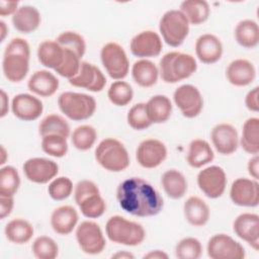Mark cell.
I'll return each instance as SVG.
<instances>
[{"instance_id":"23","label":"cell","mask_w":259,"mask_h":259,"mask_svg":"<svg viewBox=\"0 0 259 259\" xmlns=\"http://www.w3.org/2000/svg\"><path fill=\"white\" fill-rule=\"evenodd\" d=\"M229 83L236 87H245L253 83L256 78V69L252 62L246 59L233 60L226 69Z\"/></svg>"},{"instance_id":"31","label":"cell","mask_w":259,"mask_h":259,"mask_svg":"<svg viewBox=\"0 0 259 259\" xmlns=\"http://www.w3.org/2000/svg\"><path fill=\"white\" fill-rule=\"evenodd\" d=\"M161 184L167 196L172 199L183 197L188 188L185 176L176 169L165 171L161 177Z\"/></svg>"},{"instance_id":"17","label":"cell","mask_w":259,"mask_h":259,"mask_svg":"<svg viewBox=\"0 0 259 259\" xmlns=\"http://www.w3.org/2000/svg\"><path fill=\"white\" fill-rule=\"evenodd\" d=\"M69 83L74 87L83 88L91 92H100L106 85V78L98 67L83 61L79 72L69 79Z\"/></svg>"},{"instance_id":"19","label":"cell","mask_w":259,"mask_h":259,"mask_svg":"<svg viewBox=\"0 0 259 259\" xmlns=\"http://www.w3.org/2000/svg\"><path fill=\"white\" fill-rule=\"evenodd\" d=\"M210 140L215 151L224 156L232 155L239 147L237 128L227 122L215 124L210 132Z\"/></svg>"},{"instance_id":"42","label":"cell","mask_w":259,"mask_h":259,"mask_svg":"<svg viewBox=\"0 0 259 259\" xmlns=\"http://www.w3.org/2000/svg\"><path fill=\"white\" fill-rule=\"evenodd\" d=\"M202 255V245L194 237L181 239L175 247V256L178 259H198Z\"/></svg>"},{"instance_id":"5","label":"cell","mask_w":259,"mask_h":259,"mask_svg":"<svg viewBox=\"0 0 259 259\" xmlns=\"http://www.w3.org/2000/svg\"><path fill=\"white\" fill-rule=\"evenodd\" d=\"M94 155L96 162L109 172L118 173L124 171L131 163L126 148L114 138L102 140L97 145Z\"/></svg>"},{"instance_id":"21","label":"cell","mask_w":259,"mask_h":259,"mask_svg":"<svg viewBox=\"0 0 259 259\" xmlns=\"http://www.w3.org/2000/svg\"><path fill=\"white\" fill-rule=\"evenodd\" d=\"M11 110L15 117L23 121L37 119L42 111L44 105L40 99L28 93L15 95L11 101Z\"/></svg>"},{"instance_id":"50","label":"cell","mask_w":259,"mask_h":259,"mask_svg":"<svg viewBox=\"0 0 259 259\" xmlns=\"http://www.w3.org/2000/svg\"><path fill=\"white\" fill-rule=\"evenodd\" d=\"M247 170L252 179H259V157L258 155H253L251 159L248 161Z\"/></svg>"},{"instance_id":"28","label":"cell","mask_w":259,"mask_h":259,"mask_svg":"<svg viewBox=\"0 0 259 259\" xmlns=\"http://www.w3.org/2000/svg\"><path fill=\"white\" fill-rule=\"evenodd\" d=\"M41 21L39 11L30 5L20 6L12 15V24L16 30L21 33H30L35 31Z\"/></svg>"},{"instance_id":"34","label":"cell","mask_w":259,"mask_h":259,"mask_svg":"<svg viewBox=\"0 0 259 259\" xmlns=\"http://www.w3.org/2000/svg\"><path fill=\"white\" fill-rule=\"evenodd\" d=\"M239 145L250 155H258L259 153V118L249 117L242 126Z\"/></svg>"},{"instance_id":"53","label":"cell","mask_w":259,"mask_h":259,"mask_svg":"<svg viewBox=\"0 0 259 259\" xmlns=\"http://www.w3.org/2000/svg\"><path fill=\"white\" fill-rule=\"evenodd\" d=\"M111 258L114 259H134L135 256L133 253L127 252V251H118L115 254L111 256Z\"/></svg>"},{"instance_id":"48","label":"cell","mask_w":259,"mask_h":259,"mask_svg":"<svg viewBox=\"0 0 259 259\" xmlns=\"http://www.w3.org/2000/svg\"><path fill=\"white\" fill-rule=\"evenodd\" d=\"M14 196H3L0 195V219L4 220L13 210L14 207Z\"/></svg>"},{"instance_id":"7","label":"cell","mask_w":259,"mask_h":259,"mask_svg":"<svg viewBox=\"0 0 259 259\" xmlns=\"http://www.w3.org/2000/svg\"><path fill=\"white\" fill-rule=\"evenodd\" d=\"M58 106L62 113L75 121H81L91 117L96 110V100L93 96L66 91L59 95Z\"/></svg>"},{"instance_id":"44","label":"cell","mask_w":259,"mask_h":259,"mask_svg":"<svg viewBox=\"0 0 259 259\" xmlns=\"http://www.w3.org/2000/svg\"><path fill=\"white\" fill-rule=\"evenodd\" d=\"M56 41L59 45H61L63 48H66L75 52L81 59L86 52L85 39L81 34H79L76 31L66 30L61 32L57 36Z\"/></svg>"},{"instance_id":"41","label":"cell","mask_w":259,"mask_h":259,"mask_svg":"<svg viewBox=\"0 0 259 259\" xmlns=\"http://www.w3.org/2000/svg\"><path fill=\"white\" fill-rule=\"evenodd\" d=\"M31 251L37 259H55L59 255V246L53 238L39 236L33 241Z\"/></svg>"},{"instance_id":"6","label":"cell","mask_w":259,"mask_h":259,"mask_svg":"<svg viewBox=\"0 0 259 259\" xmlns=\"http://www.w3.org/2000/svg\"><path fill=\"white\" fill-rule=\"evenodd\" d=\"M74 199L85 218L97 219L106 210V202L101 196L97 184L91 180L84 179L76 184Z\"/></svg>"},{"instance_id":"38","label":"cell","mask_w":259,"mask_h":259,"mask_svg":"<svg viewBox=\"0 0 259 259\" xmlns=\"http://www.w3.org/2000/svg\"><path fill=\"white\" fill-rule=\"evenodd\" d=\"M96 140L97 132L90 124H82L77 126L71 135V142L79 151H88L94 146Z\"/></svg>"},{"instance_id":"11","label":"cell","mask_w":259,"mask_h":259,"mask_svg":"<svg viewBox=\"0 0 259 259\" xmlns=\"http://www.w3.org/2000/svg\"><path fill=\"white\" fill-rule=\"evenodd\" d=\"M207 256L211 259H243L244 247L227 234H215L209 238L206 246Z\"/></svg>"},{"instance_id":"1","label":"cell","mask_w":259,"mask_h":259,"mask_svg":"<svg viewBox=\"0 0 259 259\" xmlns=\"http://www.w3.org/2000/svg\"><path fill=\"white\" fill-rule=\"evenodd\" d=\"M116 198L125 212L139 218L157 215L164 206L160 193L141 177H131L120 182L116 189Z\"/></svg>"},{"instance_id":"13","label":"cell","mask_w":259,"mask_h":259,"mask_svg":"<svg viewBox=\"0 0 259 259\" xmlns=\"http://www.w3.org/2000/svg\"><path fill=\"white\" fill-rule=\"evenodd\" d=\"M198 188L208 198L221 197L227 186V175L225 170L217 165L208 166L200 170L196 177Z\"/></svg>"},{"instance_id":"22","label":"cell","mask_w":259,"mask_h":259,"mask_svg":"<svg viewBox=\"0 0 259 259\" xmlns=\"http://www.w3.org/2000/svg\"><path fill=\"white\" fill-rule=\"evenodd\" d=\"M195 55L203 64H214L223 56V44L221 39L212 33H204L197 37L195 41Z\"/></svg>"},{"instance_id":"3","label":"cell","mask_w":259,"mask_h":259,"mask_svg":"<svg viewBox=\"0 0 259 259\" xmlns=\"http://www.w3.org/2000/svg\"><path fill=\"white\" fill-rule=\"evenodd\" d=\"M197 69L195 58L186 53L169 52L159 63V75L168 84H175L192 76Z\"/></svg>"},{"instance_id":"47","label":"cell","mask_w":259,"mask_h":259,"mask_svg":"<svg viewBox=\"0 0 259 259\" xmlns=\"http://www.w3.org/2000/svg\"><path fill=\"white\" fill-rule=\"evenodd\" d=\"M258 95H259V88L258 86L254 87L253 89L249 90L245 96V106L247 109L253 112H258L259 110V102H258Z\"/></svg>"},{"instance_id":"52","label":"cell","mask_w":259,"mask_h":259,"mask_svg":"<svg viewBox=\"0 0 259 259\" xmlns=\"http://www.w3.org/2000/svg\"><path fill=\"white\" fill-rule=\"evenodd\" d=\"M144 258L146 259H167L168 258V254L165 253L162 250H153L150 251L149 253L144 255Z\"/></svg>"},{"instance_id":"54","label":"cell","mask_w":259,"mask_h":259,"mask_svg":"<svg viewBox=\"0 0 259 259\" xmlns=\"http://www.w3.org/2000/svg\"><path fill=\"white\" fill-rule=\"evenodd\" d=\"M0 32H1V41H3L7 35V32H8V27L6 25V23L1 20L0 21Z\"/></svg>"},{"instance_id":"25","label":"cell","mask_w":259,"mask_h":259,"mask_svg":"<svg viewBox=\"0 0 259 259\" xmlns=\"http://www.w3.org/2000/svg\"><path fill=\"white\" fill-rule=\"evenodd\" d=\"M59 79L48 70L35 71L27 81L29 91L41 97H50L59 89Z\"/></svg>"},{"instance_id":"45","label":"cell","mask_w":259,"mask_h":259,"mask_svg":"<svg viewBox=\"0 0 259 259\" xmlns=\"http://www.w3.org/2000/svg\"><path fill=\"white\" fill-rule=\"evenodd\" d=\"M126 120L128 125L136 131H143L153 124L146 111V103L139 102L133 105L127 111Z\"/></svg>"},{"instance_id":"2","label":"cell","mask_w":259,"mask_h":259,"mask_svg":"<svg viewBox=\"0 0 259 259\" xmlns=\"http://www.w3.org/2000/svg\"><path fill=\"white\" fill-rule=\"evenodd\" d=\"M30 48L26 39L12 38L5 48L2 60V71L5 78L12 82L22 81L29 70Z\"/></svg>"},{"instance_id":"24","label":"cell","mask_w":259,"mask_h":259,"mask_svg":"<svg viewBox=\"0 0 259 259\" xmlns=\"http://www.w3.org/2000/svg\"><path fill=\"white\" fill-rule=\"evenodd\" d=\"M78 220V212L73 206L61 205L53 210L50 223L55 233L61 236H67L76 228Z\"/></svg>"},{"instance_id":"51","label":"cell","mask_w":259,"mask_h":259,"mask_svg":"<svg viewBox=\"0 0 259 259\" xmlns=\"http://www.w3.org/2000/svg\"><path fill=\"white\" fill-rule=\"evenodd\" d=\"M0 100H1V113L0 116L4 117L9 109V99H8V95L6 94V92L1 89L0 91Z\"/></svg>"},{"instance_id":"14","label":"cell","mask_w":259,"mask_h":259,"mask_svg":"<svg viewBox=\"0 0 259 259\" xmlns=\"http://www.w3.org/2000/svg\"><path fill=\"white\" fill-rule=\"evenodd\" d=\"M230 198L238 206L255 207L259 204V184L255 179L240 177L233 181Z\"/></svg>"},{"instance_id":"18","label":"cell","mask_w":259,"mask_h":259,"mask_svg":"<svg viewBox=\"0 0 259 259\" xmlns=\"http://www.w3.org/2000/svg\"><path fill=\"white\" fill-rule=\"evenodd\" d=\"M163 49L161 36L153 30H144L136 34L130 44V50L135 57L148 59L158 57Z\"/></svg>"},{"instance_id":"26","label":"cell","mask_w":259,"mask_h":259,"mask_svg":"<svg viewBox=\"0 0 259 259\" xmlns=\"http://www.w3.org/2000/svg\"><path fill=\"white\" fill-rule=\"evenodd\" d=\"M37 59L39 63L50 69H59L65 60V49L56 40L47 39L37 47Z\"/></svg>"},{"instance_id":"35","label":"cell","mask_w":259,"mask_h":259,"mask_svg":"<svg viewBox=\"0 0 259 259\" xmlns=\"http://www.w3.org/2000/svg\"><path fill=\"white\" fill-rule=\"evenodd\" d=\"M236 41L243 48L253 49L259 44V27L253 19L239 21L234 30Z\"/></svg>"},{"instance_id":"9","label":"cell","mask_w":259,"mask_h":259,"mask_svg":"<svg viewBox=\"0 0 259 259\" xmlns=\"http://www.w3.org/2000/svg\"><path fill=\"white\" fill-rule=\"evenodd\" d=\"M101 63L108 74L114 80H122L130 71V61L123 48L114 41L105 44L100 51Z\"/></svg>"},{"instance_id":"30","label":"cell","mask_w":259,"mask_h":259,"mask_svg":"<svg viewBox=\"0 0 259 259\" xmlns=\"http://www.w3.org/2000/svg\"><path fill=\"white\" fill-rule=\"evenodd\" d=\"M132 77L139 86L149 88L157 83L159 68L148 59H140L132 67Z\"/></svg>"},{"instance_id":"20","label":"cell","mask_w":259,"mask_h":259,"mask_svg":"<svg viewBox=\"0 0 259 259\" xmlns=\"http://www.w3.org/2000/svg\"><path fill=\"white\" fill-rule=\"evenodd\" d=\"M233 231L241 240L248 243L254 250L259 248V215L243 212L233 222Z\"/></svg>"},{"instance_id":"39","label":"cell","mask_w":259,"mask_h":259,"mask_svg":"<svg viewBox=\"0 0 259 259\" xmlns=\"http://www.w3.org/2000/svg\"><path fill=\"white\" fill-rule=\"evenodd\" d=\"M107 97L113 105L125 106L133 100L134 90L127 82L116 80L110 84L107 90Z\"/></svg>"},{"instance_id":"55","label":"cell","mask_w":259,"mask_h":259,"mask_svg":"<svg viewBox=\"0 0 259 259\" xmlns=\"http://www.w3.org/2000/svg\"><path fill=\"white\" fill-rule=\"evenodd\" d=\"M0 154H1V159H0V164L1 165H4L6 160H7V151L6 149L4 148V146L2 145L1 148H0Z\"/></svg>"},{"instance_id":"29","label":"cell","mask_w":259,"mask_h":259,"mask_svg":"<svg viewBox=\"0 0 259 259\" xmlns=\"http://www.w3.org/2000/svg\"><path fill=\"white\" fill-rule=\"evenodd\" d=\"M214 158V153L209 143L202 139H194L190 142L186 161L192 168H201L210 163Z\"/></svg>"},{"instance_id":"46","label":"cell","mask_w":259,"mask_h":259,"mask_svg":"<svg viewBox=\"0 0 259 259\" xmlns=\"http://www.w3.org/2000/svg\"><path fill=\"white\" fill-rule=\"evenodd\" d=\"M72 191L73 182L69 177L66 176L54 178L48 186V192L50 197L57 201H61L68 198L72 194Z\"/></svg>"},{"instance_id":"8","label":"cell","mask_w":259,"mask_h":259,"mask_svg":"<svg viewBox=\"0 0 259 259\" xmlns=\"http://www.w3.org/2000/svg\"><path fill=\"white\" fill-rule=\"evenodd\" d=\"M189 22L178 9L166 11L159 22L163 40L170 47L177 48L183 44L189 33Z\"/></svg>"},{"instance_id":"43","label":"cell","mask_w":259,"mask_h":259,"mask_svg":"<svg viewBox=\"0 0 259 259\" xmlns=\"http://www.w3.org/2000/svg\"><path fill=\"white\" fill-rule=\"evenodd\" d=\"M41 149L49 156L62 158L68 152L67 138L59 135H48L41 137Z\"/></svg>"},{"instance_id":"37","label":"cell","mask_w":259,"mask_h":259,"mask_svg":"<svg viewBox=\"0 0 259 259\" xmlns=\"http://www.w3.org/2000/svg\"><path fill=\"white\" fill-rule=\"evenodd\" d=\"M38 133L41 137L48 135H59L68 138L71 134V128L63 116L52 113L40 120L38 124Z\"/></svg>"},{"instance_id":"33","label":"cell","mask_w":259,"mask_h":259,"mask_svg":"<svg viewBox=\"0 0 259 259\" xmlns=\"http://www.w3.org/2000/svg\"><path fill=\"white\" fill-rule=\"evenodd\" d=\"M32 225L24 219H13L9 221L4 229L6 239L16 245H23L29 242L33 236Z\"/></svg>"},{"instance_id":"4","label":"cell","mask_w":259,"mask_h":259,"mask_svg":"<svg viewBox=\"0 0 259 259\" xmlns=\"http://www.w3.org/2000/svg\"><path fill=\"white\" fill-rule=\"evenodd\" d=\"M105 233L111 242L130 247L141 245L146 238V231L141 224L117 214L107 220Z\"/></svg>"},{"instance_id":"32","label":"cell","mask_w":259,"mask_h":259,"mask_svg":"<svg viewBox=\"0 0 259 259\" xmlns=\"http://www.w3.org/2000/svg\"><path fill=\"white\" fill-rule=\"evenodd\" d=\"M146 111L152 123L166 122L172 113L171 100L166 95H154L146 102Z\"/></svg>"},{"instance_id":"27","label":"cell","mask_w":259,"mask_h":259,"mask_svg":"<svg viewBox=\"0 0 259 259\" xmlns=\"http://www.w3.org/2000/svg\"><path fill=\"white\" fill-rule=\"evenodd\" d=\"M185 220L193 227L206 225L210 217V209L207 203L198 196H190L183 205Z\"/></svg>"},{"instance_id":"10","label":"cell","mask_w":259,"mask_h":259,"mask_svg":"<svg viewBox=\"0 0 259 259\" xmlns=\"http://www.w3.org/2000/svg\"><path fill=\"white\" fill-rule=\"evenodd\" d=\"M76 240L82 252L88 255L100 254L106 241L100 226L92 221H84L76 228Z\"/></svg>"},{"instance_id":"40","label":"cell","mask_w":259,"mask_h":259,"mask_svg":"<svg viewBox=\"0 0 259 259\" xmlns=\"http://www.w3.org/2000/svg\"><path fill=\"white\" fill-rule=\"evenodd\" d=\"M20 186L18 171L12 166H3L0 169V195L14 196Z\"/></svg>"},{"instance_id":"15","label":"cell","mask_w":259,"mask_h":259,"mask_svg":"<svg viewBox=\"0 0 259 259\" xmlns=\"http://www.w3.org/2000/svg\"><path fill=\"white\" fill-rule=\"evenodd\" d=\"M167 153L163 142L157 139H147L139 144L136 150V159L143 168L154 169L166 160Z\"/></svg>"},{"instance_id":"16","label":"cell","mask_w":259,"mask_h":259,"mask_svg":"<svg viewBox=\"0 0 259 259\" xmlns=\"http://www.w3.org/2000/svg\"><path fill=\"white\" fill-rule=\"evenodd\" d=\"M25 177L33 183L46 184L59 173L58 164L50 159L34 157L27 159L22 166Z\"/></svg>"},{"instance_id":"12","label":"cell","mask_w":259,"mask_h":259,"mask_svg":"<svg viewBox=\"0 0 259 259\" xmlns=\"http://www.w3.org/2000/svg\"><path fill=\"white\" fill-rule=\"evenodd\" d=\"M173 100L182 115L187 118L198 116L203 108L202 95L198 88L191 84H183L176 88Z\"/></svg>"},{"instance_id":"36","label":"cell","mask_w":259,"mask_h":259,"mask_svg":"<svg viewBox=\"0 0 259 259\" xmlns=\"http://www.w3.org/2000/svg\"><path fill=\"white\" fill-rule=\"evenodd\" d=\"M187 18L189 24L198 25L205 22L210 13L209 5L204 0H185L179 9Z\"/></svg>"},{"instance_id":"49","label":"cell","mask_w":259,"mask_h":259,"mask_svg":"<svg viewBox=\"0 0 259 259\" xmlns=\"http://www.w3.org/2000/svg\"><path fill=\"white\" fill-rule=\"evenodd\" d=\"M18 1H7L1 0L0 1V15L7 16L13 15L18 9Z\"/></svg>"}]
</instances>
